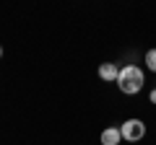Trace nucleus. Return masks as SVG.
Instances as JSON below:
<instances>
[{
    "instance_id": "20e7f679",
    "label": "nucleus",
    "mask_w": 156,
    "mask_h": 145,
    "mask_svg": "<svg viewBox=\"0 0 156 145\" xmlns=\"http://www.w3.org/2000/svg\"><path fill=\"white\" fill-rule=\"evenodd\" d=\"M99 140H101V145H120L122 143V132H120V127H107Z\"/></svg>"
},
{
    "instance_id": "7ed1b4c3",
    "label": "nucleus",
    "mask_w": 156,
    "mask_h": 145,
    "mask_svg": "<svg viewBox=\"0 0 156 145\" xmlns=\"http://www.w3.org/2000/svg\"><path fill=\"white\" fill-rule=\"evenodd\" d=\"M117 75H120L117 62H101L99 65V78L104 80V83H117Z\"/></svg>"
},
{
    "instance_id": "423d86ee",
    "label": "nucleus",
    "mask_w": 156,
    "mask_h": 145,
    "mask_svg": "<svg viewBox=\"0 0 156 145\" xmlns=\"http://www.w3.org/2000/svg\"><path fill=\"white\" fill-rule=\"evenodd\" d=\"M148 104H156V88H151V93H148Z\"/></svg>"
},
{
    "instance_id": "f257e3e1",
    "label": "nucleus",
    "mask_w": 156,
    "mask_h": 145,
    "mask_svg": "<svg viewBox=\"0 0 156 145\" xmlns=\"http://www.w3.org/2000/svg\"><path fill=\"white\" fill-rule=\"evenodd\" d=\"M146 83V72L140 70L138 65H125L120 67V75H117V88L122 91L125 96H135L143 91Z\"/></svg>"
},
{
    "instance_id": "39448f33",
    "label": "nucleus",
    "mask_w": 156,
    "mask_h": 145,
    "mask_svg": "<svg viewBox=\"0 0 156 145\" xmlns=\"http://www.w3.org/2000/svg\"><path fill=\"white\" fill-rule=\"evenodd\" d=\"M143 62H146V67H148L151 72H156V49H148V52H146Z\"/></svg>"
},
{
    "instance_id": "f03ea898",
    "label": "nucleus",
    "mask_w": 156,
    "mask_h": 145,
    "mask_svg": "<svg viewBox=\"0 0 156 145\" xmlns=\"http://www.w3.org/2000/svg\"><path fill=\"white\" fill-rule=\"evenodd\" d=\"M120 132H122V140L138 143V140L146 137V122L138 119V117H130V119H125V122L120 124Z\"/></svg>"
},
{
    "instance_id": "0eeeda50",
    "label": "nucleus",
    "mask_w": 156,
    "mask_h": 145,
    "mask_svg": "<svg viewBox=\"0 0 156 145\" xmlns=\"http://www.w3.org/2000/svg\"><path fill=\"white\" fill-rule=\"evenodd\" d=\"M0 57H3V47H0Z\"/></svg>"
}]
</instances>
